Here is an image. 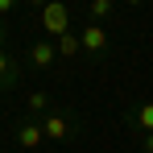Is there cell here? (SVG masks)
Here are the masks:
<instances>
[{"mask_svg":"<svg viewBox=\"0 0 153 153\" xmlns=\"http://www.w3.org/2000/svg\"><path fill=\"white\" fill-rule=\"evenodd\" d=\"M13 4H17V0H0V13H13Z\"/></svg>","mask_w":153,"mask_h":153,"instance_id":"12","label":"cell"},{"mask_svg":"<svg viewBox=\"0 0 153 153\" xmlns=\"http://www.w3.org/2000/svg\"><path fill=\"white\" fill-rule=\"evenodd\" d=\"M79 42H83V50H87V54H100L103 46H108V37H103L100 25H87L83 33H79Z\"/></svg>","mask_w":153,"mask_h":153,"instance_id":"3","label":"cell"},{"mask_svg":"<svg viewBox=\"0 0 153 153\" xmlns=\"http://www.w3.org/2000/svg\"><path fill=\"white\" fill-rule=\"evenodd\" d=\"M145 153H153V132H145V145H141Z\"/></svg>","mask_w":153,"mask_h":153,"instance_id":"11","label":"cell"},{"mask_svg":"<svg viewBox=\"0 0 153 153\" xmlns=\"http://www.w3.org/2000/svg\"><path fill=\"white\" fill-rule=\"evenodd\" d=\"M42 141H46V128L42 124H21L17 128V145H21V149H37Z\"/></svg>","mask_w":153,"mask_h":153,"instance_id":"2","label":"cell"},{"mask_svg":"<svg viewBox=\"0 0 153 153\" xmlns=\"http://www.w3.org/2000/svg\"><path fill=\"white\" fill-rule=\"evenodd\" d=\"M8 75V58H4V50H0V79ZM4 83H8V79H4Z\"/></svg>","mask_w":153,"mask_h":153,"instance_id":"10","label":"cell"},{"mask_svg":"<svg viewBox=\"0 0 153 153\" xmlns=\"http://www.w3.org/2000/svg\"><path fill=\"white\" fill-rule=\"evenodd\" d=\"M46 141H62V137H66V132H71V124H66V120H62V116H46Z\"/></svg>","mask_w":153,"mask_h":153,"instance_id":"5","label":"cell"},{"mask_svg":"<svg viewBox=\"0 0 153 153\" xmlns=\"http://www.w3.org/2000/svg\"><path fill=\"white\" fill-rule=\"evenodd\" d=\"M42 25H46V33H54V37L71 33V13H66V4H58V0H50V4L42 8Z\"/></svg>","mask_w":153,"mask_h":153,"instance_id":"1","label":"cell"},{"mask_svg":"<svg viewBox=\"0 0 153 153\" xmlns=\"http://www.w3.org/2000/svg\"><path fill=\"white\" fill-rule=\"evenodd\" d=\"M46 103H50V100H46L42 91H33V95H29V108H33V112H46Z\"/></svg>","mask_w":153,"mask_h":153,"instance_id":"9","label":"cell"},{"mask_svg":"<svg viewBox=\"0 0 153 153\" xmlns=\"http://www.w3.org/2000/svg\"><path fill=\"white\" fill-rule=\"evenodd\" d=\"M137 128L153 132V103H141V108H137Z\"/></svg>","mask_w":153,"mask_h":153,"instance_id":"7","label":"cell"},{"mask_svg":"<svg viewBox=\"0 0 153 153\" xmlns=\"http://www.w3.org/2000/svg\"><path fill=\"white\" fill-rule=\"evenodd\" d=\"M91 13H95V17H108V13H112V0H91Z\"/></svg>","mask_w":153,"mask_h":153,"instance_id":"8","label":"cell"},{"mask_svg":"<svg viewBox=\"0 0 153 153\" xmlns=\"http://www.w3.org/2000/svg\"><path fill=\"white\" fill-rule=\"evenodd\" d=\"M29 4H33V8H46V4H50V0H29Z\"/></svg>","mask_w":153,"mask_h":153,"instance_id":"13","label":"cell"},{"mask_svg":"<svg viewBox=\"0 0 153 153\" xmlns=\"http://www.w3.org/2000/svg\"><path fill=\"white\" fill-rule=\"evenodd\" d=\"M79 50H83V42H79L75 33H62V37H58V54H66V58H75Z\"/></svg>","mask_w":153,"mask_h":153,"instance_id":"6","label":"cell"},{"mask_svg":"<svg viewBox=\"0 0 153 153\" xmlns=\"http://www.w3.org/2000/svg\"><path fill=\"white\" fill-rule=\"evenodd\" d=\"M0 46H4V42H0Z\"/></svg>","mask_w":153,"mask_h":153,"instance_id":"15","label":"cell"},{"mask_svg":"<svg viewBox=\"0 0 153 153\" xmlns=\"http://www.w3.org/2000/svg\"><path fill=\"white\" fill-rule=\"evenodd\" d=\"M54 54H58V42H33V50H29V58H33V66H50Z\"/></svg>","mask_w":153,"mask_h":153,"instance_id":"4","label":"cell"},{"mask_svg":"<svg viewBox=\"0 0 153 153\" xmlns=\"http://www.w3.org/2000/svg\"><path fill=\"white\" fill-rule=\"evenodd\" d=\"M128 4H141V0H128Z\"/></svg>","mask_w":153,"mask_h":153,"instance_id":"14","label":"cell"}]
</instances>
